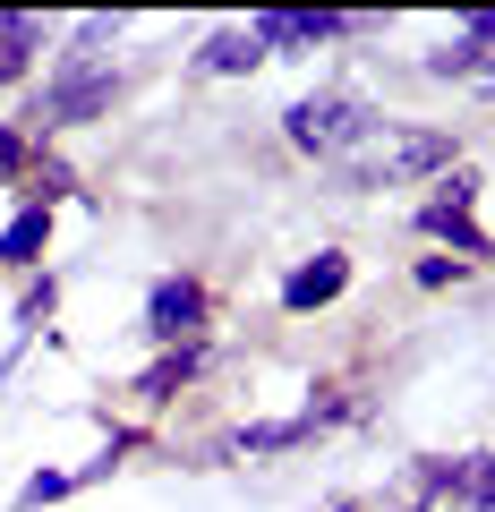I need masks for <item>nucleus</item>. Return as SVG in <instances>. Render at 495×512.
Here are the masks:
<instances>
[{"mask_svg":"<svg viewBox=\"0 0 495 512\" xmlns=\"http://www.w3.org/2000/svg\"><path fill=\"white\" fill-rule=\"evenodd\" d=\"M26 163H35V146H26L18 128H0V180H18V171H26Z\"/></svg>","mask_w":495,"mask_h":512,"instance_id":"nucleus-14","label":"nucleus"},{"mask_svg":"<svg viewBox=\"0 0 495 512\" xmlns=\"http://www.w3.org/2000/svg\"><path fill=\"white\" fill-rule=\"evenodd\" d=\"M427 495H444V504H461V512H495V453H470V461H419V478H410V504H427Z\"/></svg>","mask_w":495,"mask_h":512,"instance_id":"nucleus-3","label":"nucleus"},{"mask_svg":"<svg viewBox=\"0 0 495 512\" xmlns=\"http://www.w3.org/2000/svg\"><path fill=\"white\" fill-rule=\"evenodd\" d=\"M342 291H350V256H342V248H316L308 265H291V274H282V308H291V316L333 308Z\"/></svg>","mask_w":495,"mask_h":512,"instance_id":"nucleus-6","label":"nucleus"},{"mask_svg":"<svg viewBox=\"0 0 495 512\" xmlns=\"http://www.w3.org/2000/svg\"><path fill=\"white\" fill-rule=\"evenodd\" d=\"M197 376H205V342H180V350H163V359L137 376V402H180Z\"/></svg>","mask_w":495,"mask_h":512,"instance_id":"nucleus-9","label":"nucleus"},{"mask_svg":"<svg viewBox=\"0 0 495 512\" xmlns=\"http://www.w3.org/2000/svg\"><path fill=\"white\" fill-rule=\"evenodd\" d=\"M146 333L163 350H180V342H205V282L197 274H163L146 291Z\"/></svg>","mask_w":495,"mask_h":512,"instance_id":"nucleus-4","label":"nucleus"},{"mask_svg":"<svg viewBox=\"0 0 495 512\" xmlns=\"http://www.w3.org/2000/svg\"><path fill=\"white\" fill-rule=\"evenodd\" d=\"M342 512H350V504H342Z\"/></svg>","mask_w":495,"mask_h":512,"instance_id":"nucleus-16","label":"nucleus"},{"mask_svg":"<svg viewBox=\"0 0 495 512\" xmlns=\"http://www.w3.org/2000/svg\"><path fill=\"white\" fill-rule=\"evenodd\" d=\"M111 86H120V77H111L103 60H94V52H69V69H60L52 86H43L35 120H43V128H69V120H94V111L111 103Z\"/></svg>","mask_w":495,"mask_h":512,"instance_id":"nucleus-2","label":"nucleus"},{"mask_svg":"<svg viewBox=\"0 0 495 512\" xmlns=\"http://www.w3.org/2000/svg\"><path fill=\"white\" fill-rule=\"evenodd\" d=\"M43 52V18H26V9H0V86H18L26 69H35Z\"/></svg>","mask_w":495,"mask_h":512,"instance_id":"nucleus-11","label":"nucleus"},{"mask_svg":"<svg viewBox=\"0 0 495 512\" xmlns=\"http://www.w3.org/2000/svg\"><path fill=\"white\" fill-rule=\"evenodd\" d=\"M52 274H43V282H26V299H18V316H26V325H43V316H52Z\"/></svg>","mask_w":495,"mask_h":512,"instance_id":"nucleus-15","label":"nucleus"},{"mask_svg":"<svg viewBox=\"0 0 495 512\" xmlns=\"http://www.w3.org/2000/svg\"><path fill=\"white\" fill-rule=\"evenodd\" d=\"M282 137H291L299 154H359L367 137H376V111H367L359 94H308V103L282 111Z\"/></svg>","mask_w":495,"mask_h":512,"instance_id":"nucleus-1","label":"nucleus"},{"mask_svg":"<svg viewBox=\"0 0 495 512\" xmlns=\"http://www.w3.org/2000/svg\"><path fill=\"white\" fill-rule=\"evenodd\" d=\"M69 487H77L69 470H35V478H26V487H18V504H26V512H43V504H60V495H69Z\"/></svg>","mask_w":495,"mask_h":512,"instance_id":"nucleus-13","label":"nucleus"},{"mask_svg":"<svg viewBox=\"0 0 495 512\" xmlns=\"http://www.w3.org/2000/svg\"><path fill=\"white\" fill-rule=\"evenodd\" d=\"M257 60H265L257 26H222V35L205 43V52H197V69H205V77H248V69H257Z\"/></svg>","mask_w":495,"mask_h":512,"instance_id":"nucleus-12","label":"nucleus"},{"mask_svg":"<svg viewBox=\"0 0 495 512\" xmlns=\"http://www.w3.org/2000/svg\"><path fill=\"white\" fill-rule=\"evenodd\" d=\"M427 171H453V137H436V128H410V137H393L376 163H359L350 180L376 188V180H427Z\"/></svg>","mask_w":495,"mask_h":512,"instance_id":"nucleus-5","label":"nucleus"},{"mask_svg":"<svg viewBox=\"0 0 495 512\" xmlns=\"http://www.w3.org/2000/svg\"><path fill=\"white\" fill-rule=\"evenodd\" d=\"M419 231L427 239H444V248H461V256H495V239L470 222V205H453V197H427L419 205Z\"/></svg>","mask_w":495,"mask_h":512,"instance_id":"nucleus-10","label":"nucleus"},{"mask_svg":"<svg viewBox=\"0 0 495 512\" xmlns=\"http://www.w3.org/2000/svg\"><path fill=\"white\" fill-rule=\"evenodd\" d=\"M43 248H52V205H18L9 231H0V265H9V274H35Z\"/></svg>","mask_w":495,"mask_h":512,"instance_id":"nucleus-8","label":"nucleus"},{"mask_svg":"<svg viewBox=\"0 0 495 512\" xmlns=\"http://www.w3.org/2000/svg\"><path fill=\"white\" fill-rule=\"evenodd\" d=\"M350 26L359 18H342V9H274V18H257V43L265 52H274V43L282 52H308V43H342Z\"/></svg>","mask_w":495,"mask_h":512,"instance_id":"nucleus-7","label":"nucleus"}]
</instances>
